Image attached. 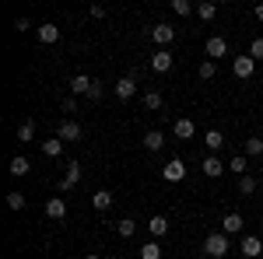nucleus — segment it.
Segmentation results:
<instances>
[{
    "mask_svg": "<svg viewBox=\"0 0 263 259\" xmlns=\"http://www.w3.org/2000/svg\"><path fill=\"white\" fill-rule=\"evenodd\" d=\"M102 95H105V91H102L99 81H95V84H91V91H88V102H102Z\"/></svg>",
    "mask_w": 263,
    "mask_h": 259,
    "instance_id": "obj_35",
    "label": "nucleus"
},
{
    "mask_svg": "<svg viewBox=\"0 0 263 259\" xmlns=\"http://www.w3.org/2000/svg\"><path fill=\"white\" fill-rule=\"evenodd\" d=\"M141 259H162V245L151 238V242H147V245L141 249Z\"/></svg>",
    "mask_w": 263,
    "mask_h": 259,
    "instance_id": "obj_27",
    "label": "nucleus"
},
{
    "mask_svg": "<svg viewBox=\"0 0 263 259\" xmlns=\"http://www.w3.org/2000/svg\"><path fill=\"white\" fill-rule=\"evenodd\" d=\"M116 235H120V238H134V235H137V224H134L130 217L116 221Z\"/></svg>",
    "mask_w": 263,
    "mask_h": 259,
    "instance_id": "obj_23",
    "label": "nucleus"
},
{
    "mask_svg": "<svg viewBox=\"0 0 263 259\" xmlns=\"http://www.w3.org/2000/svg\"><path fill=\"white\" fill-rule=\"evenodd\" d=\"M172 53H168V49H158V53H155V56H151V70H155V74H168V70H172Z\"/></svg>",
    "mask_w": 263,
    "mask_h": 259,
    "instance_id": "obj_8",
    "label": "nucleus"
},
{
    "mask_svg": "<svg viewBox=\"0 0 263 259\" xmlns=\"http://www.w3.org/2000/svg\"><path fill=\"white\" fill-rule=\"evenodd\" d=\"M203 147H207L211 154H218V151L224 147V133L221 130H207V133H203Z\"/></svg>",
    "mask_w": 263,
    "mask_h": 259,
    "instance_id": "obj_14",
    "label": "nucleus"
},
{
    "mask_svg": "<svg viewBox=\"0 0 263 259\" xmlns=\"http://www.w3.org/2000/svg\"><path fill=\"white\" fill-rule=\"evenodd\" d=\"M162 179H165V182H182V179H186V165H182L179 158H172V161L162 168Z\"/></svg>",
    "mask_w": 263,
    "mask_h": 259,
    "instance_id": "obj_6",
    "label": "nucleus"
},
{
    "mask_svg": "<svg viewBox=\"0 0 263 259\" xmlns=\"http://www.w3.org/2000/svg\"><path fill=\"white\" fill-rule=\"evenodd\" d=\"M239 193H242V196H253V193H256V179H253V175H242V179H239Z\"/></svg>",
    "mask_w": 263,
    "mask_h": 259,
    "instance_id": "obj_30",
    "label": "nucleus"
},
{
    "mask_svg": "<svg viewBox=\"0 0 263 259\" xmlns=\"http://www.w3.org/2000/svg\"><path fill=\"white\" fill-rule=\"evenodd\" d=\"M42 154L46 158H60L63 154V140L57 137V140H42Z\"/></svg>",
    "mask_w": 263,
    "mask_h": 259,
    "instance_id": "obj_22",
    "label": "nucleus"
},
{
    "mask_svg": "<svg viewBox=\"0 0 263 259\" xmlns=\"http://www.w3.org/2000/svg\"><path fill=\"white\" fill-rule=\"evenodd\" d=\"M172 133H176L179 140H193V137H197V126H193V119H176Z\"/></svg>",
    "mask_w": 263,
    "mask_h": 259,
    "instance_id": "obj_17",
    "label": "nucleus"
},
{
    "mask_svg": "<svg viewBox=\"0 0 263 259\" xmlns=\"http://www.w3.org/2000/svg\"><path fill=\"white\" fill-rule=\"evenodd\" d=\"M32 28V21L28 18H14V32H28Z\"/></svg>",
    "mask_w": 263,
    "mask_h": 259,
    "instance_id": "obj_36",
    "label": "nucleus"
},
{
    "mask_svg": "<svg viewBox=\"0 0 263 259\" xmlns=\"http://www.w3.org/2000/svg\"><path fill=\"white\" fill-rule=\"evenodd\" d=\"M134 95H137V81L130 77V74L116 81V98H120V102H130Z\"/></svg>",
    "mask_w": 263,
    "mask_h": 259,
    "instance_id": "obj_7",
    "label": "nucleus"
},
{
    "mask_svg": "<svg viewBox=\"0 0 263 259\" xmlns=\"http://www.w3.org/2000/svg\"><path fill=\"white\" fill-rule=\"evenodd\" d=\"M207 56H211V60H221V56H228V42H224L221 35H211V39H207Z\"/></svg>",
    "mask_w": 263,
    "mask_h": 259,
    "instance_id": "obj_11",
    "label": "nucleus"
},
{
    "mask_svg": "<svg viewBox=\"0 0 263 259\" xmlns=\"http://www.w3.org/2000/svg\"><path fill=\"white\" fill-rule=\"evenodd\" d=\"M221 231L228 235V238H232V235H242V231H246V221H242V214H235V210H232V214H224V221H221Z\"/></svg>",
    "mask_w": 263,
    "mask_h": 259,
    "instance_id": "obj_5",
    "label": "nucleus"
},
{
    "mask_svg": "<svg viewBox=\"0 0 263 259\" xmlns=\"http://www.w3.org/2000/svg\"><path fill=\"white\" fill-rule=\"evenodd\" d=\"M260 252H263L260 235H242V256H246V259H256Z\"/></svg>",
    "mask_w": 263,
    "mask_h": 259,
    "instance_id": "obj_12",
    "label": "nucleus"
},
{
    "mask_svg": "<svg viewBox=\"0 0 263 259\" xmlns=\"http://www.w3.org/2000/svg\"><path fill=\"white\" fill-rule=\"evenodd\" d=\"M260 231H263V217H260Z\"/></svg>",
    "mask_w": 263,
    "mask_h": 259,
    "instance_id": "obj_40",
    "label": "nucleus"
},
{
    "mask_svg": "<svg viewBox=\"0 0 263 259\" xmlns=\"http://www.w3.org/2000/svg\"><path fill=\"white\" fill-rule=\"evenodd\" d=\"M151 39L158 42V49H168V46H172V39H176V28H172V25H155V28H151Z\"/></svg>",
    "mask_w": 263,
    "mask_h": 259,
    "instance_id": "obj_4",
    "label": "nucleus"
},
{
    "mask_svg": "<svg viewBox=\"0 0 263 259\" xmlns=\"http://www.w3.org/2000/svg\"><path fill=\"white\" fill-rule=\"evenodd\" d=\"M147 231H151V238H155V242L165 238V235H168V217H162V214L151 217V221H147Z\"/></svg>",
    "mask_w": 263,
    "mask_h": 259,
    "instance_id": "obj_16",
    "label": "nucleus"
},
{
    "mask_svg": "<svg viewBox=\"0 0 263 259\" xmlns=\"http://www.w3.org/2000/svg\"><path fill=\"white\" fill-rule=\"evenodd\" d=\"M25 203H28V200L21 196L18 189H14V193H7V207H11V210H25Z\"/></svg>",
    "mask_w": 263,
    "mask_h": 259,
    "instance_id": "obj_31",
    "label": "nucleus"
},
{
    "mask_svg": "<svg viewBox=\"0 0 263 259\" xmlns=\"http://www.w3.org/2000/svg\"><path fill=\"white\" fill-rule=\"evenodd\" d=\"M197 74H200L203 81H211V77H214V74H218V63H214V60H203L200 67H197Z\"/></svg>",
    "mask_w": 263,
    "mask_h": 259,
    "instance_id": "obj_29",
    "label": "nucleus"
},
{
    "mask_svg": "<svg viewBox=\"0 0 263 259\" xmlns=\"http://www.w3.org/2000/svg\"><path fill=\"white\" fill-rule=\"evenodd\" d=\"M144 105L147 109H162V91H147L144 95Z\"/></svg>",
    "mask_w": 263,
    "mask_h": 259,
    "instance_id": "obj_32",
    "label": "nucleus"
},
{
    "mask_svg": "<svg viewBox=\"0 0 263 259\" xmlns=\"http://www.w3.org/2000/svg\"><path fill=\"white\" fill-rule=\"evenodd\" d=\"M81 179H84V168L78 165V161H70V165H67V175H63V182H67V186L74 189V186H78Z\"/></svg>",
    "mask_w": 263,
    "mask_h": 259,
    "instance_id": "obj_20",
    "label": "nucleus"
},
{
    "mask_svg": "<svg viewBox=\"0 0 263 259\" xmlns=\"http://www.w3.org/2000/svg\"><path fill=\"white\" fill-rule=\"evenodd\" d=\"M246 154H249V158H260V154H263V140L260 137H249V140H246Z\"/></svg>",
    "mask_w": 263,
    "mask_h": 259,
    "instance_id": "obj_28",
    "label": "nucleus"
},
{
    "mask_svg": "<svg viewBox=\"0 0 263 259\" xmlns=\"http://www.w3.org/2000/svg\"><path fill=\"white\" fill-rule=\"evenodd\" d=\"M112 193H109V189H99V193H95V196H91V207H95V210H99V214H105V210H109V207H112Z\"/></svg>",
    "mask_w": 263,
    "mask_h": 259,
    "instance_id": "obj_18",
    "label": "nucleus"
},
{
    "mask_svg": "<svg viewBox=\"0 0 263 259\" xmlns=\"http://www.w3.org/2000/svg\"><path fill=\"white\" fill-rule=\"evenodd\" d=\"M253 14H256V21H263V4H260V7H253Z\"/></svg>",
    "mask_w": 263,
    "mask_h": 259,
    "instance_id": "obj_38",
    "label": "nucleus"
},
{
    "mask_svg": "<svg viewBox=\"0 0 263 259\" xmlns=\"http://www.w3.org/2000/svg\"><path fill=\"white\" fill-rule=\"evenodd\" d=\"M246 168H249V165H246V158H242V154H235V158L228 161V172H235V175H239V179H242V175H249V172H246Z\"/></svg>",
    "mask_w": 263,
    "mask_h": 259,
    "instance_id": "obj_26",
    "label": "nucleus"
},
{
    "mask_svg": "<svg viewBox=\"0 0 263 259\" xmlns=\"http://www.w3.org/2000/svg\"><path fill=\"white\" fill-rule=\"evenodd\" d=\"M144 147H147V151H162L165 147V133L162 130H147V133H144Z\"/></svg>",
    "mask_w": 263,
    "mask_h": 259,
    "instance_id": "obj_19",
    "label": "nucleus"
},
{
    "mask_svg": "<svg viewBox=\"0 0 263 259\" xmlns=\"http://www.w3.org/2000/svg\"><path fill=\"white\" fill-rule=\"evenodd\" d=\"M228 249H232V238H228L224 231H211V235L203 238V252H207L211 259H224Z\"/></svg>",
    "mask_w": 263,
    "mask_h": 259,
    "instance_id": "obj_1",
    "label": "nucleus"
},
{
    "mask_svg": "<svg viewBox=\"0 0 263 259\" xmlns=\"http://www.w3.org/2000/svg\"><path fill=\"white\" fill-rule=\"evenodd\" d=\"M84 259H102V256H99V252H88V256H84Z\"/></svg>",
    "mask_w": 263,
    "mask_h": 259,
    "instance_id": "obj_39",
    "label": "nucleus"
},
{
    "mask_svg": "<svg viewBox=\"0 0 263 259\" xmlns=\"http://www.w3.org/2000/svg\"><path fill=\"white\" fill-rule=\"evenodd\" d=\"M57 39H60V28H57L53 21H42V25H39V42H42V46H53Z\"/></svg>",
    "mask_w": 263,
    "mask_h": 259,
    "instance_id": "obj_13",
    "label": "nucleus"
},
{
    "mask_svg": "<svg viewBox=\"0 0 263 259\" xmlns=\"http://www.w3.org/2000/svg\"><path fill=\"white\" fill-rule=\"evenodd\" d=\"M7 172H11V175H28V172H32V165H28V158H25V154H18V158H11V168H7Z\"/></svg>",
    "mask_w": 263,
    "mask_h": 259,
    "instance_id": "obj_21",
    "label": "nucleus"
},
{
    "mask_svg": "<svg viewBox=\"0 0 263 259\" xmlns=\"http://www.w3.org/2000/svg\"><path fill=\"white\" fill-rule=\"evenodd\" d=\"M197 14H200L203 21H211L218 14V4H214V0H203V4H197Z\"/></svg>",
    "mask_w": 263,
    "mask_h": 259,
    "instance_id": "obj_25",
    "label": "nucleus"
},
{
    "mask_svg": "<svg viewBox=\"0 0 263 259\" xmlns=\"http://www.w3.org/2000/svg\"><path fill=\"white\" fill-rule=\"evenodd\" d=\"M232 70H235V77H239V81H249L253 74H256V60H253L249 53H242V56L232 60Z\"/></svg>",
    "mask_w": 263,
    "mask_h": 259,
    "instance_id": "obj_3",
    "label": "nucleus"
},
{
    "mask_svg": "<svg viewBox=\"0 0 263 259\" xmlns=\"http://www.w3.org/2000/svg\"><path fill=\"white\" fill-rule=\"evenodd\" d=\"M91 18H105V7L102 4H91Z\"/></svg>",
    "mask_w": 263,
    "mask_h": 259,
    "instance_id": "obj_37",
    "label": "nucleus"
},
{
    "mask_svg": "<svg viewBox=\"0 0 263 259\" xmlns=\"http://www.w3.org/2000/svg\"><path fill=\"white\" fill-rule=\"evenodd\" d=\"M249 56H253V60H263V35H260V39H253V46H249Z\"/></svg>",
    "mask_w": 263,
    "mask_h": 259,
    "instance_id": "obj_34",
    "label": "nucleus"
},
{
    "mask_svg": "<svg viewBox=\"0 0 263 259\" xmlns=\"http://www.w3.org/2000/svg\"><path fill=\"white\" fill-rule=\"evenodd\" d=\"M200 172H203V175H207V179H218V175H221V172H224V165H221V161H218V154H207V158L200 161Z\"/></svg>",
    "mask_w": 263,
    "mask_h": 259,
    "instance_id": "obj_10",
    "label": "nucleus"
},
{
    "mask_svg": "<svg viewBox=\"0 0 263 259\" xmlns=\"http://www.w3.org/2000/svg\"><path fill=\"white\" fill-rule=\"evenodd\" d=\"M91 84H95V77H88V74H74V81H70V91H74V95H84V98H88Z\"/></svg>",
    "mask_w": 263,
    "mask_h": 259,
    "instance_id": "obj_15",
    "label": "nucleus"
},
{
    "mask_svg": "<svg viewBox=\"0 0 263 259\" xmlns=\"http://www.w3.org/2000/svg\"><path fill=\"white\" fill-rule=\"evenodd\" d=\"M18 140L21 144H28V140H35V119H25L18 126Z\"/></svg>",
    "mask_w": 263,
    "mask_h": 259,
    "instance_id": "obj_24",
    "label": "nucleus"
},
{
    "mask_svg": "<svg viewBox=\"0 0 263 259\" xmlns=\"http://www.w3.org/2000/svg\"><path fill=\"white\" fill-rule=\"evenodd\" d=\"M172 11H176L179 18H190V0H172Z\"/></svg>",
    "mask_w": 263,
    "mask_h": 259,
    "instance_id": "obj_33",
    "label": "nucleus"
},
{
    "mask_svg": "<svg viewBox=\"0 0 263 259\" xmlns=\"http://www.w3.org/2000/svg\"><path fill=\"white\" fill-rule=\"evenodd\" d=\"M57 137H60L63 144H78V140L84 137V130H81V123H78V119H63L60 130H57Z\"/></svg>",
    "mask_w": 263,
    "mask_h": 259,
    "instance_id": "obj_2",
    "label": "nucleus"
},
{
    "mask_svg": "<svg viewBox=\"0 0 263 259\" xmlns=\"http://www.w3.org/2000/svg\"><path fill=\"white\" fill-rule=\"evenodd\" d=\"M46 217L49 221H63L67 217V203H63V196H49L46 200Z\"/></svg>",
    "mask_w": 263,
    "mask_h": 259,
    "instance_id": "obj_9",
    "label": "nucleus"
}]
</instances>
